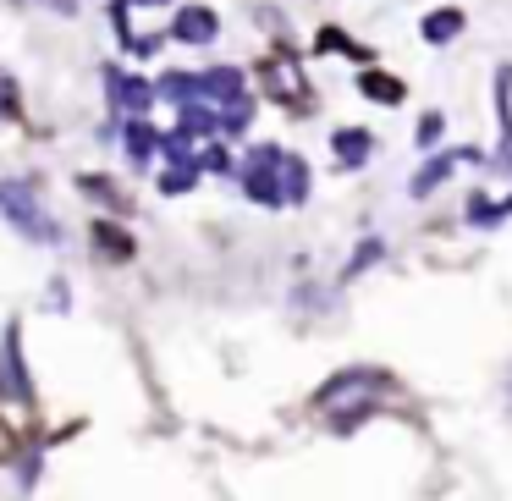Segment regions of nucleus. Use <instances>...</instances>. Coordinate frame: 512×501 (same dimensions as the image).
Returning <instances> with one entry per match:
<instances>
[{
    "label": "nucleus",
    "instance_id": "f03ea898",
    "mask_svg": "<svg viewBox=\"0 0 512 501\" xmlns=\"http://www.w3.org/2000/svg\"><path fill=\"white\" fill-rule=\"evenodd\" d=\"M0 215H6V221H12L23 237H34V243H61L56 221L39 210V199H34V188H28V182H0Z\"/></svg>",
    "mask_w": 512,
    "mask_h": 501
},
{
    "label": "nucleus",
    "instance_id": "7ed1b4c3",
    "mask_svg": "<svg viewBox=\"0 0 512 501\" xmlns=\"http://www.w3.org/2000/svg\"><path fill=\"white\" fill-rule=\"evenodd\" d=\"M0 391L17 402H28V380H23V358H17V325L6 331V353H0Z\"/></svg>",
    "mask_w": 512,
    "mask_h": 501
},
{
    "label": "nucleus",
    "instance_id": "6e6552de",
    "mask_svg": "<svg viewBox=\"0 0 512 501\" xmlns=\"http://www.w3.org/2000/svg\"><path fill=\"white\" fill-rule=\"evenodd\" d=\"M149 138H155L149 127H133V133H127V149H133V160H144V155H149Z\"/></svg>",
    "mask_w": 512,
    "mask_h": 501
},
{
    "label": "nucleus",
    "instance_id": "f257e3e1",
    "mask_svg": "<svg viewBox=\"0 0 512 501\" xmlns=\"http://www.w3.org/2000/svg\"><path fill=\"white\" fill-rule=\"evenodd\" d=\"M380 386H386V380H380V375H369V369H347V375H336L331 386H325V397H320L336 430H353V424L364 419L369 408H375Z\"/></svg>",
    "mask_w": 512,
    "mask_h": 501
},
{
    "label": "nucleus",
    "instance_id": "1a4fd4ad",
    "mask_svg": "<svg viewBox=\"0 0 512 501\" xmlns=\"http://www.w3.org/2000/svg\"><path fill=\"white\" fill-rule=\"evenodd\" d=\"M122 100H127V105H138V111H144V105H149V89H144V83H122Z\"/></svg>",
    "mask_w": 512,
    "mask_h": 501
},
{
    "label": "nucleus",
    "instance_id": "20e7f679",
    "mask_svg": "<svg viewBox=\"0 0 512 501\" xmlns=\"http://www.w3.org/2000/svg\"><path fill=\"white\" fill-rule=\"evenodd\" d=\"M215 34V17L210 12H182L177 17V39H210Z\"/></svg>",
    "mask_w": 512,
    "mask_h": 501
},
{
    "label": "nucleus",
    "instance_id": "9b49d317",
    "mask_svg": "<svg viewBox=\"0 0 512 501\" xmlns=\"http://www.w3.org/2000/svg\"><path fill=\"white\" fill-rule=\"evenodd\" d=\"M0 111H6V100H0Z\"/></svg>",
    "mask_w": 512,
    "mask_h": 501
},
{
    "label": "nucleus",
    "instance_id": "0eeeda50",
    "mask_svg": "<svg viewBox=\"0 0 512 501\" xmlns=\"http://www.w3.org/2000/svg\"><path fill=\"white\" fill-rule=\"evenodd\" d=\"M336 149H342V160H364V133H342V144H336Z\"/></svg>",
    "mask_w": 512,
    "mask_h": 501
},
{
    "label": "nucleus",
    "instance_id": "423d86ee",
    "mask_svg": "<svg viewBox=\"0 0 512 501\" xmlns=\"http://www.w3.org/2000/svg\"><path fill=\"white\" fill-rule=\"evenodd\" d=\"M457 23H463L457 12H441V17H430V28H424V34H430V39H446V34H457Z\"/></svg>",
    "mask_w": 512,
    "mask_h": 501
},
{
    "label": "nucleus",
    "instance_id": "39448f33",
    "mask_svg": "<svg viewBox=\"0 0 512 501\" xmlns=\"http://www.w3.org/2000/svg\"><path fill=\"white\" fill-rule=\"evenodd\" d=\"M452 166H457V155H441V160H435L430 171H419V182H413V193H430V188H435V182H441V177H446V171H452Z\"/></svg>",
    "mask_w": 512,
    "mask_h": 501
},
{
    "label": "nucleus",
    "instance_id": "9d476101",
    "mask_svg": "<svg viewBox=\"0 0 512 501\" xmlns=\"http://www.w3.org/2000/svg\"><path fill=\"white\" fill-rule=\"evenodd\" d=\"M50 6H56V12H78V0H50Z\"/></svg>",
    "mask_w": 512,
    "mask_h": 501
}]
</instances>
